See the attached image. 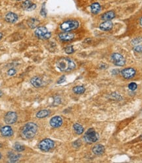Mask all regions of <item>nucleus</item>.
I'll return each mask as SVG.
<instances>
[{
    "label": "nucleus",
    "instance_id": "23",
    "mask_svg": "<svg viewBox=\"0 0 142 163\" xmlns=\"http://www.w3.org/2000/svg\"><path fill=\"white\" fill-rule=\"evenodd\" d=\"M49 115V111L47 110H40L36 114V117L38 118H44Z\"/></svg>",
    "mask_w": 142,
    "mask_h": 163
},
{
    "label": "nucleus",
    "instance_id": "19",
    "mask_svg": "<svg viewBox=\"0 0 142 163\" xmlns=\"http://www.w3.org/2000/svg\"><path fill=\"white\" fill-rule=\"evenodd\" d=\"M40 23V22L39 20H38L37 19H35V18H31L27 21V24L28 26L30 27V29H36L38 28V25H39Z\"/></svg>",
    "mask_w": 142,
    "mask_h": 163
},
{
    "label": "nucleus",
    "instance_id": "31",
    "mask_svg": "<svg viewBox=\"0 0 142 163\" xmlns=\"http://www.w3.org/2000/svg\"><path fill=\"white\" fill-rule=\"evenodd\" d=\"M134 50L137 53H142V45H137L134 48Z\"/></svg>",
    "mask_w": 142,
    "mask_h": 163
},
{
    "label": "nucleus",
    "instance_id": "24",
    "mask_svg": "<svg viewBox=\"0 0 142 163\" xmlns=\"http://www.w3.org/2000/svg\"><path fill=\"white\" fill-rule=\"evenodd\" d=\"M73 90L75 94H82L85 92V89L83 86H76L73 88Z\"/></svg>",
    "mask_w": 142,
    "mask_h": 163
},
{
    "label": "nucleus",
    "instance_id": "5",
    "mask_svg": "<svg viewBox=\"0 0 142 163\" xmlns=\"http://www.w3.org/2000/svg\"><path fill=\"white\" fill-rule=\"evenodd\" d=\"M85 141L88 143H94L98 141L99 139V135L94 129L90 128L85 132L84 135Z\"/></svg>",
    "mask_w": 142,
    "mask_h": 163
},
{
    "label": "nucleus",
    "instance_id": "16",
    "mask_svg": "<svg viewBox=\"0 0 142 163\" xmlns=\"http://www.w3.org/2000/svg\"><path fill=\"white\" fill-rule=\"evenodd\" d=\"M113 26V23L110 21H106L100 24V29L104 31H108L111 30Z\"/></svg>",
    "mask_w": 142,
    "mask_h": 163
},
{
    "label": "nucleus",
    "instance_id": "9",
    "mask_svg": "<svg viewBox=\"0 0 142 163\" xmlns=\"http://www.w3.org/2000/svg\"><path fill=\"white\" fill-rule=\"evenodd\" d=\"M136 73V70L132 67H128V68L124 69L121 71V75L126 79H130L134 77Z\"/></svg>",
    "mask_w": 142,
    "mask_h": 163
},
{
    "label": "nucleus",
    "instance_id": "28",
    "mask_svg": "<svg viewBox=\"0 0 142 163\" xmlns=\"http://www.w3.org/2000/svg\"><path fill=\"white\" fill-rule=\"evenodd\" d=\"M142 42V38L141 37H137L136 38H134V39L132 40V44H134V45H137L139 44V43H141Z\"/></svg>",
    "mask_w": 142,
    "mask_h": 163
},
{
    "label": "nucleus",
    "instance_id": "38",
    "mask_svg": "<svg viewBox=\"0 0 142 163\" xmlns=\"http://www.w3.org/2000/svg\"><path fill=\"white\" fill-rule=\"evenodd\" d=\"M17 1H21V0H17Z\"/></svg>",
    "mask_w": 142,
    "mask_h": 163
},
{
    "label": "nucleus",
    "instance_id": "3",
    "mask_svg": "<svg viewBox=\"0 0 142 163\" xmlns=\"http://www.w3.org/2000/svg\"><path fill=\"white\" fill-rule=\"evenodd\" d=\"M79 26V22L75 20H69L63 22L60 25V29L63 31L65 32H69L71 31L75 30L78 29Z\"/></svg>",
    "mask_w": 142,
    "mask_h": 163
},
{
    "label": "nucleus",
    "instance_id": "21",
    "mask_svg": "<svg viewBox=\"0 0 142 163\" xmlns=\"http://www.w3.org/2000/svg\"><path fill=\"white\" fill-rule=\"evenodd\" d=\"M91 11L94 14H98L101 11V5L99 3H94L90 6Z\"/></svg>",
    "mask_w": 142,
    "mask_h": 163
},
{
    "label": "nucleus",
    "instance_id": "17",
    "mask_svg": "<svg viewBox=\"0 0 142 163\" xmlns=\"http://www.w3.org/2000/svg\"><path fill=\"white\" fill-rule=\"evenodd\" d=\"M30 83L34 87L36 88L41 87L43 85V81L42 79L40 77H34L30 79Z\"/></svg>",
    "mask_w": 142,
    "mask_h": 163
},
{
    "label": "nucleus",
    "instance_id": "25",
    "mask_svg": "<svg viewBox=\"0 0 142 163\" xmlns=\"http://www.w3.org/2000/svg\"><path fill=\"white\" fill-rule=\"evenodd\" d=\"M13 147H14L15 150L17 151V152H22V151H24V149H25V147L23 145H22L21 144L19 143H16L14 145V146H13Z\"/></svg>",
    "mask_w": 142,
    "mask_h": 163
},
{
    "label": "nucleus",
    "instance_id": "15",
    "mask_svg": "<svg viewBox=\"0 0 142 163\" xmlns=\"http://www.w3.org/2000/svg\"><path fill=\"white\" fill-rule=\"evenodd\" d=\"M92 152L96 155H103L105 152V147L100 144L96 145H95L93 149H92Z\"/></svg>",
    "mask_w": 142,
    "mask_h": 163
},
{
    "label": "nucleus",
    "instance_id": "18",
    "mask_svg": "<svg viewBox=\"0 0 142 163\" xmlns=\"http://www.w3.org/2000/svg\"><path fill=\"white\" fill-rule=\"evenodd\" d=\"M115 17V13L113 11H109L101 15V19L104 21H110Z\"/></svg>",
    "mask_w": 142,
    "mask_h": 163
},
{
    "label": "nucleus",
    "instance_id": "30",
    "mask_svg": "<svg viewBox=\"0 0 142 163\" xmlns=\"http://www.w3.org/2000/svg\"><path fill=\"white\" fill-rule=\"evenodd\" d=\"M128 88L131 90H135L137 88V85L136 83H131L128 85Z\"/></svg>",
    "mask_w": 142,
    "mask_h": 163
},
{
    "label": "nucleus",
    "instance_id": "8",
    "mask_svg": "<svg viewBox=\"0 0 142 163\" xmlns=\"http://www.w3.org/2000/svg\"><path fill=\"white\" fill-rule=\"evenodd\" d=\"M18 116L15 112H8L4 116V121L7 124H13L17 121Z\"/></svg>",
    "mask_w": 142,
    "mask_h": 163
},
{
    "label": "nucleus",
    "instance_id": "4",
    "mask_svg": "<svg viewBox=\"0 0 142 163\" xmlns=\"http://www.w3.org/2000/svg\"><path fill=\"white\" fill-rule=\"evenodd\" d=\"M35 35L40 39L47 40L51 37V33L49 32L46 27L45 26H39L36 29Z\"/></svg>",
    "mask_w": 142,
    "mask_h": 163
},
{
    "label": "nucleus",
    "instance_id": "36",
    "mask_svg": "<svg viewBox=\"0 0 142 163\" xmlns=\"http://www.w3.org/2000/svg\"><path fill=\"white\" fill-rule=\"evenodd\" d=\"M139 139H140L141 140H142V135H141V136H140V137H139Z\"/></svg>",
    "mask_w": 142,
    "mask_h": 163
},
{
    "label": "nucleus",
    "instance_id": "7",
    "mask_svg": "<svg viewBox=\"0 0 142 163\" xmlns=\"http://www.w3.org/2000/svg\"><path fill=\"white\" fill-rule=\"evenodd\" d=\"M112 62L117 66H123L125 65L126 60L123 56L118 53H113L110 56Z\"/></svg>",
    "mask_w": 142,
    "mask_h": 163
},
{
    "label": "nucleus",
    "instance_id": "33",
    "mask_svg": "<svg viewBox=\"0 0 142 163\" xmlns=\"http://www.w3.org/2000/svg\"><path fill=\"white\" fill-rule=\"evenodd\" d=\"M139 24H140V25L142 26V17L140 19V20H139Z\"/></svg>",
    "mask_w": 142,
    "mask_h": 163
},
{
    "label": "nucleus",
    "instance_id": "34",
    "mask_svg": "<svg viewBox=\"0 0 142 163\" xmlns=\"http://www.w3.org/2000/svg\"><path fill=\"white\" fill-rule=\"evenodd\" d=\"M2 37H3V34H2L1 33H0V40L1 39Z\"/></svg>",
    "mask_w": 142,
    "mask_h": 163
},
{
    "label": "nucleus",
    "instance_id": "37",
    "mask_svg": "<svg viewBox=\"0 0 142 163\" xmlns=\"http://www.w3.org/2000/svg\"><path fill=\"white\" fill-rule=\"evenodd\" d=\"M1 154L0 153V159H1Z\"/></svg>",
    "mask_w": 142,
    "mask_h": 163
},
{
    "label": "nucleus",
    "instance_id": "11",
    "mask_svg": "<svg viewBox=\"0 0 142 163\" xmlns=\"http://www.w3.org/2000/svg\"><path fill=\"white\" fill-rule=\"evenodd\" d=\"M1 135L4 137H9L13 135V130L9 126H5L2 127L0 130Z\"/></svg>",
    "mask_w": 142,
    "mask_h": 163
},
{
    "label": "nucleus",
    "instance_id": "2",
    "mask_svg": "<svg viewBox=\"0 0 142 163\" xmlns=\"http://www.w3.org/2000/svg\"><path fill=\"white\" fill-rule=\"evenodd\" d=\"M38 131V126L33 122H29L23 126L22 129V135L26 139H30L35 136Z\"/></svg>",
    "mask_w": 142,
    "mask_h": 163
},
{
    "label": "nucleus",
    "instance_id": "1",
    "mask_svg": "<svg viewBox=\"0 0 142 163\" xmlns=\"http://www.w3.org/2000/svg\"><path fill=\"white\" fill-rule=\"evenodd\" d=\"M57 68L63 72H69L75 69L76 64L69 58H61L56 62Z\"/></svg>",
    "mask_w": 142,
    "mask_h": 163
},
{
    "label": "nucleus",
    "instance_id": "27",
    "mask_svg": "<svg viewBox=\"0 0 142 163\" xmlns=\"http://www.w3.org/2000/svg\"><path fill=\"white\" fill-rule=\"evenodd\" d=\"M40 14H41L43 16V17H46L47 11H46V6H45V3L42 5V7L41 8V11H40Z\"/></svg>",
    "mask_w": 142,
    "mask_h": 163
},
{
    "label": "nucleus",
    "instance_id": "29",
    "mask_svg": "<svg viewBox=\"0 0 142 163\" xmlns=\"http://www.w3.org/2000/svg\"><path fill=\"white\" fill-rule=\"evenodd\" d=\"M7 73L9 76H13L17 73V71H16V69H15L14 68H11L8 70Z\"/></svg>",
    "mask_w": 142,
    "mask_h": 163
},
{
    "label": "nucleus",
    "instance_id": "26",
    "mask_svg": "<svg viewBox=\"0 0 142 163\" xmlns=\"http://www.w3.org/2000/svg\"><path fill=\"white\" fill-rule=\"evenodd\" d=\"M65 52L68 54H73L74 52V50L73 48V47L72 46H67L66 48H65Z\"/></svg>",
    "mask_w": 142,
    "mask_h": 163
},
{
    "label": "nucleus",
    "instance_id": "35",
    "mask_svg": "<svg viewBox=\"0 0 142 163\" xmlns=\"http://www.w3.org/2000/svg\"><path fill=\"white\" fill-rule=\"evenodd\" d=\"M3 95V92H2L1 90H0V96H1Z\"/></svg>",
    "mask_w": 142,
    "mask_h": 163
},
{
    "label": "nucleus",
    "instance_id": "32",
    "mask_svg": "<svg viewBox=\"0 0 142 163\" xmlns=\"http://www.w3.org/2000/svg\"><path fill=\"white\" fill-rule=\"evenodd\" d=\"M65 80H66V77H65V75H63L59 79V81H57V83L58 84H61V83L65 82Z\"/></svg>",
    "mask_w": 142,
    "mask_h": 163
},
{
    "label": "nucleus",
    "instance_id": "14",
    "mask_svg": "<svg viewBox=\"0 0 142 163\" xmlns=\"http://www.w3.org/2000/svg\"><path fill=\"white\" fill-rule=\"evenodd\" d=\"M5 21L9 23H15L17 22L19 19V17L17 14H15L14 13L9 12L7 13L5 17Z\"/></svg>",
    "mask_w": 142,
    "mask_h": 163
},
{
    "label": "nucleus",
    "instance_id": "13",
    "mask_svg": "<svg viewBox=\"0 0 142 163\" xmlns=\"http://www.w3.org/2000/svg\"><path fill=\"white\" fill-rule=\"evenodd\" d=\"M22 8L24 10L30 11L36 8V5L33 3L31 0H25L22 3Z\"/></svg>",
    "mask_w": 142,
    "mask_h": 163
},
{
    "label": "nucleus",
    "instance_id": "20",
    "mask_svg": "<svg viewBox=\"0 0 142 163\" xmlns=\"http://www.w3.org/2000/svg\"><path fill=\"white\" fill-rule=\"evenodd\" d=\"M20 157H21V156H20L19 154L15 153L14 152H13V151H10V152H9L7 154V157L9 160V162H17L20 158Z\"/></svg>",
    "mask_w": 142,
    "mask_h": 163
},
{
    "label": "nucleus",
    "instance_id": "22",
    "mask_svg": "<svg viewBox=\"0 0 142 163\" xmlns=\"http://www.w3.org/2000/svg\"><path fill=\"white\" fill-rule=\"evenodd\" d=\"M73 129H74V132H76V133H77V134L78 135L82 134L83 132H84V128H83V126L79 124H74Z\"/></svg>",
    "mask_w": 142,
    "mask_h": 163
},
{
    "label": "nucleus",
    "instance_id": "12",
    "mask_svg": "<svg viewBox=\"0 0 142 163\" xmlns=\"http://www.w3.org/2000/svg\"><path fill=\"white\" fill-rule=\"evenodd\" d=\"M59 38L62 41L68 42L74 39V35L69 32H64V33H61L59 35Z\"/></svg>",
    "mask_w": 142,
    "mask_h": 163
},
{
    "label": "nucleus",
    "instance_id": "6",
    "mask_svg": "<svg viewBox=\"0 0 142 163\" xmlns=\"http://www.w3.org/2000/svg\"><path fill=\"white\" fill-rule=\"evenodd\" d=\"M55 146V143L50 139H44L38 144V147L43 151H48Z\"/></svg>",
    "mask_w": 142,
    "mask_h": 163
},
{
    "label": "nucleus",
    "instance_id": "10",
    "mask_svg": "<svg viewBox=\"0 0 142 163\" xmlns=\"http://www.w3.org/2000/svg\"><path fill=\"white\" fill-rule=\"evenodd\" d=\"M50 126L53 128H58L61 126L63 124V119L59 116H55L53 117L49 122Z\"/></svg>",
    "mask_w": 142,
    "mask_h": 163
}]
</instances>
